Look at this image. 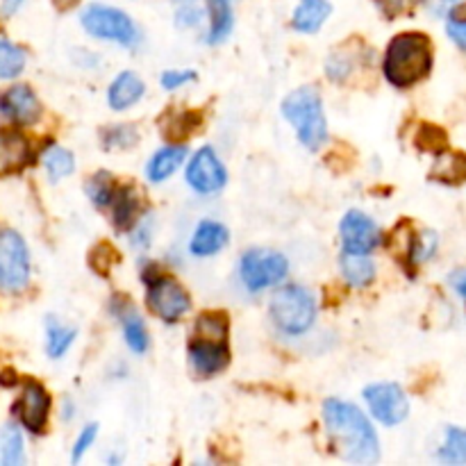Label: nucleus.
<instances>
[{"instance_id":"obj_1","label":"nucleus","mask_w":466,"mask_h":466,"mask_svg":"<svg viewBox=\"0 0 466 466\" xmlns=\"http://www.w3.org/2000/svg\"><path fill=\"white\" fill-rule=\"evenodd\" d=\"M328 437L339 458L355 464H373L380 458L376 431L355 405L330 399L323 405Z\"/></svg>"},{"instance_id":"obj_2","label":"nucleus","mask_w":466,"mask_h":466,"mask_svg":"<svg viewBox=\"0 0 466 466\" xmlns=\"http://www.w3.org/2000/svg\"><path fill=\"white\" fill-rule=\"evenodd\" d=\"M191 367L200 376H217L230 362L228 350V319L221 312L200 314L189 344Z\"/></svg>"},{"instance_id":"obj_3","label":"nucleus","mask_w":466,"mask_h":466,"mask_svg":"<svg viewBox=\"0 0 466 466\" xmlns=\"http://www.w3.org/2000/svg\"><path fill=\"white\" fill-rule=\"evenodd\" d=\"M432 66L431 41L423 35H400L390 44L385 57V76L391 85H417Z\"/></svg>"},{"instance_id":"obj_4","label":"nucleus","mask_w":466,"mask_h":466,"mask_svg":"<svg viewBox=\"0 0 466 466\" xmlns=\"http://www.w3.org/2000/svg\"><path fill=\"white\" fill-rule=\"evenodd\" d=\"M282 114L296 127L305 148L319 150L326 144V114H323L321 98L312 86H300V89L291 91L282 103Z\"/></svg>"},{"instance_id":"obj_5","label":"nucleus","mask_w":466,"mask_h":466,"mask_svg":"<svg viewBox=\"0 0 466 466\" xmlns=\"http://www.w3.org/2000/svg\"><path fill=\"white\" fill-rule=\"evenodd\" d=\"M317 317L314 296L305 287L287 285L273 296L271 319L287 335H303L309 330Z\"/></svg>"},{"instance_id":"obj_6","label":"nucleus","mask_w":466,"mask_h":466,"mask_svg":"<svg viewBox=\"0 0 466 466\" xmlns=\"http://www.w3.org/2000/svg\"><path fill=\"white\" fill-rule=\"evenodd\" d=\"M82 25L89 35L98 36V39L116 41L123 46H137L139 44V30L135 27L130 16L121 12V9L105 7V5H89L82 12Z\"/></svg>"},{"instance_id":"obj_7","label":"nucleus","mask_w":466,"mask_h":466,"mask_svg":"<svg viewBox=\"0 0 466 466\" xmlns=\"http://www.w3.org/2000/svg\"><path fill=\"white\" fill-rule=\"evenodd\" d=\"M239 273L248 291H262L285 280L289 273V262L285 259V255L276 253V250L255 248L241 258Z\"/></svg>"},{"instance_id":"obj_8","label":"nucleus","mask_w":466,"mask_h":466,"mask_svg":"<svg viewBox=\"0 0 466 466\" xmlns=\"http://www.w3.org/2000/svg\"><path fill=\"white\" fill-rule=\"evenodd\" d=\"M30 278V255L25 241L14 230L0 232V289L21 291Z\"/></svg>"},{"instance_id":"obj_9","label":"nucleus","mask_w":466,"mask_h":466,"mask_svg":"<svg viewBox=\"0 0 466 466\" xmlns=\"http://www.w3.org/2000/svg\"><path fill=\"white\" fill-rule=\"evenodd\" d=\"M364 399H367L373 417L380 423H385V426H399L400 421H405L410 412L408 396L394 382H378V385L367 387Z\"/></svg>"},{"instance_id":"obj_10","label":"nucleus","mask_w":466,"mask_h":466,"mask_svg":"<svg viewBox=\"0 0 466 466\" xmlns=\"http://www.w3.org/2000/svg\"><path fill=\"white\" fill-rule=\"evenodd\" d=\"M148 308L157 314L162 321L176 323L185 317L191 308L187 291L171 278H157L148 285Z\"/></svg>"},{"instance_id":"obj_11","label":"nucleus","mask_w":466,"mask_h":466,"mask_svg":"<svg viewBox=\"0 0 466 466\" xmlns=\"http://www.w3.org/2000/svg\"><path fill=\"white\" fill-rule=\"evenodd\" d=\"M226 168H223L221 159L217 157L212 148H200L194 155V159H191L189 168H187V182L198 194H214V191H218L226 185Z\"/></svg>"},{"instance_id":"obj_12","label":"nucleus","mask_w":466,"mask_h":466,"mask_svg":"<svg viewBox=\"0 0 466 466\" xmlns=\"http://www.w3.org/2000/svg\"><path fill=\"white\" fill-rule=\"evenodd\" d=\"M341 241H344L346 253L369 255L378 244H380V230L367 214L353 212L341 218Z\"/></svg>"},{"instance_id":"obj_13","label":"nucleus","mask_w":466,"mask_h":466,"mask_svg":"<svg viewBox=\"0 0 466 466\" xmlns=\"http://www.w3.org/2000/svg\"><path fill=\"white\" fill-rule=\"evenodd\" d=\"M0 116L12 123H35L41 116V105L35 91L25 85H16L0 96Z\"/></svg>"},{"instance_id":"obj_14","label":"nucleus","mask_w":466,"mask_h":466,"mask_svg":"<svg viewBox=\"0 0 466 466\" xmlns=\"http://www.w3.org/2000/svg\"><path fill=\"white\" fill-rule=\"evenodd\" d=\"M50 410V396L46 394V390L36 382H27L25 390H23L21 399L14 405V412L18 414L23 426L32 432H41L46 426V419H48Z\"/></svg>"},{"instance_id":"obj_15","label":"nucleus","mask_w":466,"mask_h":466,"mask_svg":"<svg viewBox=\"0 0 466 466\" xmlns=\"http://www.w3.org/2000/svg\"><path fill=\"white\" fill-rule=\"evenodd\" d=\"M30 159V144L18 132H0V177L18 173Z\"/></svg>"},{"instance_id":"obj_16","label":"nucleus","mask_w":466,"mask_h":466,"mask_svg":"<svg viewBox=\"0 0 466 466\" xmlns=\"http://www.w3.org/2000/svg\"><path fill=\"white\" fill-rule=\"evenodd\" d=\"M144 82H141L135 73L126 71L112 82V86H109L107 103L112 105V109H118V112H121V109L132 107V105L144 96Z\"/></svg>"},{"instance_id":"obj_17","label":"nucleus","mask_w":466,"mask_h":466,"mask_svg":"<svg viewBox=\"0 0 466 466\" xmlns=\"http://www.w3.org/2000/svg\"><path fill=\"white\" fill-rule=\"evenodd\" d=\"M228 244V230L226 226L217 221H203L194 232V239H191V253L200 255V258H208V255L218 253L223 246Z\"/></svg>"},{"instance_id":"obj_18","label":"nucleus","mask_w":466,"mask_h":466,"mask_svg":"<svg viewBox=\"0 0 466 466\" xmlns=\"http://www.w3.org/2000/svg\"><path fill=\"white\" fill-rule=\"evenodd\" d=\"M185 146H168L162 148L159 153L153 155V159L146 167V176L150 182H162L167 177H171L173 173L180 168V164L185 162Z\"/></svg>"},{"instance_id":"obj_19","label":"nucleus","mask_w":466,"mask_h":466,"mask_svg":"<svg viewBox=\"0 0 466 466\" xmlns=\"http://www.w3.org/2000/svg\"><path fill=\"white\" fill-rule=\"evenodd\" d=\"M328 14H330L328 0H300L294 18H291V25L299 32H317L328 18Z\"/></svg>"},{"instance_id":"obj_20","label":"nucleus","mask_w":466,"mask_h":466,"mask_svg":"<svg viewBox=\"0 0 466 466\" xmlns=\"http://www.w3.org/2000/svg\"><path fill=\"white\" fill-rule=\"evenodd\" d=\"M341 276L346 278L349 285L367 287L376 278V267H373V262L367 255L346 253L344 250V255H341Z\"/></svg>"},{"instance_id":"obj_21","label":"nucleus","mask_w":466,"mask_h":466,"mask_svg":"<svg viewBox=\"0 0 466 466\" xmlns=\"http://www.w3.org/2000/svg\"><path fill=\"white\" fill-rule=\"evenodd\" d=\"M209 16H212V30H209V44H221L230 36L235 27V14H232L230 0H208Z\"/></svg>"},{"instance_id":"obj_22","label":"nucleus","mask_w":466,"mask_h":466,"mask_svg":"<svg viewBox=\"0 0 466 466\" xmlns=\"http://www.w3.org/2000/svg\"><path fill=\"white\" fill-rule=\"evenodd\" d=\"M23 464V437L14 426L0 428V466Z\"/></svg>"},{"instance_id":"obj_23","label":"nucleus","mask_w":466,"mask_h":466,"mask_svg":"<svg viewBox=\"0 0 466 466\" xmlns=\"http://www.w3.org/2000/svg\"><path fill=\"white\" fill-rule=\"evenodd\" d=\"M41 162H44L50 180H62V177H66L68 173L73 171V167H76L73 155L68 153V150H64L62 146H50L44 153V157H41Z\"/></svg>"},{"instance_id":"obj_24","label":"nucleus","mask_w":466,"mask_h":466,"mask_svg":"<svg viewBox=\"0 0 466 466\" xmlns=\"http://www.w3.org/2000/svg\"><path fill=\"white\" fill-rule=\"evenodd\" d=\"M25 66V53L12 41L0 39V80L16 77Z\"/></svg>"},{"instance_id":"obj_25","label":"nucleus","mask_w":466,"mask_h":466,"mask_svg":"<svg viewBox=\"0 0 466 466\" xmlns=\"http://www.w3.org/2000/svg\"><path fill=\"white\" fill-rule=\"evenodd\" d=\"M112 208H114V221H116L118 228H130L132 221H135L137 212H139V200H137V196L132 194V191L123 189V191H116V196H114L112 200Z\"/></svg>"},{"instance_id":"obj_26","label":"nucleus","mask_w":466,"mask_h":466,"mask_svg":"<svg viewBox=\"0 0 466 466\" xmlns=\"http://www.w3.org/2000/svg\"><path fill=\"white\" fill-rule=\"evenodd\" d=\"M48 355L50 358H62L68 349H71L73 339H76V330L73 328L62 326L55 319H48Z\"/></svg>"},{"instance_id":"obj_27","label":"nucleus","mask_w":466,"mask_h":466,"mask_svg":"<svg viewBox=\"0 0 466 466\" xmlns=\"http://www.w3.org/2000/svg\"><path fill=\"white\" fill-rule=\"evenodd\" d=\"M432 177L444 182H462L466 177V159L464 155H444L432 168Z\"/></svg>"},{"instance_id":"obj_28","label":"nucleus","mask_w":466,"mask_h":466,"mask_svg":"<svg viewBox=\"0 0 466 466\" xmlns=\"http://www.w3.org/2000/svg\"><path fill=\"white\" fill-rule=\"evenodd\" d=\"M440 460L449 464H464L466 462V431L460 428H449L446 441L440 451Z\"/></svg>"},{"instance_id":"obj_29","label":"nucleus","mask_w":466,"mask_h":466,"mask_svg":"<svg viewBox=\"0 0 466 466\" xmlns=\"http://www.w3.org/2000/svg\"><path fill=\"white\" fill-rule=\"evenodd\" d=\"M123 335H126L127 346H130L135 353H144V350L148 349V332H146L144 321H141L137 314L123 317Z\"/></svg>"},{"instance_id":"obj_30","label":"nucleus","mask_w":466,"mask_h":466,"mask_svg":"<svg viewBox=\"0 0 466 466\" xmlns=\"http://www.w3.org/2000/svg\"><path fill=\"white\" fill-rule=\"evenodd\" d=\"M86 194H89V198L96 205H112L114 196H116V187H114V180L109 177V173H98L86 185Z\"/></svg>"},{"instance_id":"obj_31","label":"nucleus","mask_w":466,"mask_h":466,"mask_svg":"<svg viewBox=\"0 0 466 466\" xmlns=\"http://www.w3.org/2000/svg\"><path fill=\"white\" fill-rule=\"evenodd\" d=\"M437 237L431 230H423L417 239L412 241V259L414 262H426L435 255Z\"/></svg>"},{"instance_id":"obj_32","label":"nucleus","mask_w":466,"mask_h":466,"mask_svg":"<svg viewBox=\"0 0 466 466\" xmlns=\"http://www.w3.org/2000/svg\"><path fill=\"white\" fill-rule=\"evenodd\" d=\"M176 21L177 25H198L203 21V12H200L198 3L196 0H177Z\"/></svg>"},{"instance_id":"obj_33","label":"nucleus","mask_w":466,"mask_h":466,"mask_svg":"<svg viewBox=\"0 0 466 466\" xmlns=\"http://www.w3.org/2000/svg\"><path fill=\"white\" fill-rule=\"evenodd\" d=\"M96 435H98V426H96V423H91V426H86L85 431L80 432L76 446H73V462H80L82 455H85L86 451H89V446L94 444Z\"/></svg>"},{"instance_id":"obj_34","label":"nucleus","mask_w":466,"mask_h":466,"mask_svg":"<svg viewBox=\"0 0 466 466\" xmlns=\"http://www.w3.org/2000/svg\"><path fill=\"white\" fill-rule=\"evenodd\" d=\"M419 0H378V7L387 14V16H400L417 7Z\"/></svg>"},{"instance_id":"obj_35","label":"nucleus","mask_w":466,"mask_h":466,"mask_svg":"<svg viewBox=\"0 0 466 466\" xmlns=\"http://www.w3.org/2000/svg\"><path fill=\"white\" fill-rule=\"evenodd\" d=\"M196 73L194 71H167L162 76V85H164V89H177V86H182V85H187V82H191V80H196Z\"/></svg>"},{"instance_id":"obj_36","label":"nucleus","mask_w":466,"mask_h":466,"mask_svg":"<svg viewBox=\"0 0 466 466\" xmlns=\"http://www.w3.org/2000/svg\"><path fill=\"white\" fill-rule=\"evenodd\" d=\"M449 36L460 46V48L466 50V18H460V16L451 18Z\"/></svg>"},{"instance_id":"obj_37","label":"nucleus","mask_w":466,"mask_h":466,"mask_svg":"<svg viewBox=\"0 0 466 466\" xmlns=\"http://www.w3.org/2000/svg\"><path fill=\"white\" fill-rule=\"evenodd\" d=\"M458 3L460 0H428V9H431L432 16H444V14H449Z\"/></svg>"},{"instance_id":"obj_38","label":"nucleus","mask_w":466,"mask_h":466,"mask_svg":"<svg viewBox=\"0 0 466 466\" xmlns=\"http://www.w3.org/2000/svg\"><path fill=\"white\" fill-rule=\"evenodd\" d=\"M451 285H453V289L466 300V268L464 271H455L453 276H451Z\"/></svg>"},{"instance_id":"obj_39","label":"nucleus","mask_w":466,"mask_h":466,"mask_svg":"<svg viewBox=\"0 0 466 466\" xmlns=\"http://www.w3.org/2000/svg\"><path fill=\"white\" fill-rule=\"evenodd\" d=\"M23 3H25V0H3V12L5 14H14L18 7H21Z\"/></svg>"},{"instance_id":"obj_40","label":"nucleus","mask_w":466,"mask_h":466,"mask_svg":"<svg viewBox=\"0 0 466 466\" xmlns=\"http://www.w3.org/2000/svg\"><path fill=\"white\" fill-rule=\"evenodd\" d=\"M53 3H55V7L59 9V12H64V9L73 7V5H76L77 0H53Z\"/></svg>"}]
</instances>
